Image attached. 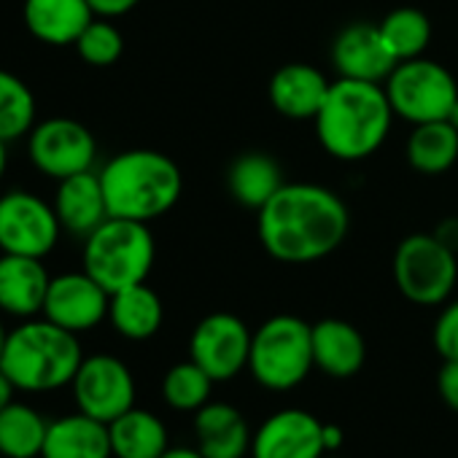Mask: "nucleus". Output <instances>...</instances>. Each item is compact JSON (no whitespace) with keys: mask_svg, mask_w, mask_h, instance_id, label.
Listing matches in <instances>:
<instances>
[{"mask_svg":"<svg viewBox=\"0 0 458 458\" xmlns=\"http://www.w3.org/2000/svg\"><path fill=\"white\" fill-rule=\"evenodd\" d=\"M351 229L348 205L318 183H284L259 210V241L286 265H310L343 246Z\"/></svg>","mask_w":458,"mask_h":458,"instance_id":"f257e3e1","label":"nucleus"},{"mask_svg":"<svg viewBox=\"0 0 458 458\" xmlns=\"http://www.w3.org/2000/svg\"><path fill=\"white\" fill-rule=\"evenodd\" d=\"M391 119L394 108L383 84L337 79L329 84L327 100L313 122L327 154L343 162H359L383 146Z\"/></svg>","mask_w":458,"mask_h":458,"instance_id":"f03ea898","label":"nucleus"},{"mask_svg":"<svg viewBox=\"0 0 458 458\" xmlns=\"http://www.w3.org/2000/svg\"><path fill=\"white\" fill-rule=\"evenodd\" d=\"M100 183L108 216L148 224L178 202L183 175L167 154L154 148H130L116 154L100 170Z\"/></svg>","mask_w":458,"mask_h":458,"instance_id":"7ed1b4c3","label":"nucleus"},{"mask_svg":"<svg viewBox=\"0 0 458 458\" xmlns=\"http://www.w3.org/2000/svg\"><path fill=\"white\" fill-rule=\"evenodd\" d=\"M81 361L84 351L79 335L41 318L25 321L9 332L0 369L9 375L17 391L44 394L71 386Z\"/></svg>","mask_w":458,"mask_h":458,"instance_id":"20e7f679","label":"nucleus"},{"mask_svg":"<svg viewBox=\"0 0 458 458\" xmlns=\"http://www.w3.org/2000/svg\"><path fill=\"white\" fill-rule=\"evenodd\" d=\"M154 257V235L143 221L111 216L84 238V273H89L108 294L146 284Z\"/></svg>","mask_w":458,"mask_h":458,"instance_id":"39448f33","label":"nucleus"},{"mask_svg":"<svg viewBox=\"0 0 458 458\" xmlns=\"http://www.w3.org/2000/svg\"><path fill=\"white\" fill-rule=\"evenodd\" d=\"M313 367V324L297 316H273L254 332L249 372L262 388L292 391Z\"/></svg>","mask_w":458,"mask_h":458,"instance_id":"423d86ee","label":"nucleus"},{"mask_svg":"<svg viewBox=\"0 0 458 458\" xmlns=\"http://www.w3.org/2000/svg\"><path fill=\"white\" fill-rule=\"evenodd\" d=\"M394 278L410 302L423 308L442 305L458 281L455 251L439 235H410L396 246Z\"/></svg>","mask_w":458,"mask_h":458,"instance_id":"0eeeda50","label":"nucleus"},{"mask_svg":"<svg viewBox=\"0 0 458 458\" xmlns=\"http://www.w3.org/2000/svg\"><path fill=\"white\" fill-rule=\"evenodd\" d=\"M386 95L396 116L410 124L447 119L458 100V84L453 73L434 60H404L386 79Z\"/></svg>","mask_w":458,"mask_h":458,"instance_id":"6e6552de","label":"nucleus"},{"mask_svg":"<svg viewBox=\"0 0 458 458\" xmlns=\"http://www.w3.org/2000/svg\"><path fill=\"white\" fill-rule=\"evenodd\" d=\"M55 205L33 191H9L0 197V251L44 259L60 238Z\"/></svg>","mask_w":458,"mask_h":458,"instance_id":"1a4fd4ad","label":"nucleus"},{"mask_svg":"<svg viewBox=\"0 0 458 458\" xmlns=\"http://www.w3.org/2000/svg\"><path fill=\"white\" fill-rule=\"evenodd\" d=\"M251 337L246 321L233 313L205 316L189 337V359L199 364L216 383L233 380L249 369Z\"/></svg>","mask_w":458,"mask_h":458,"instance_id":"9d476101","label":"nucleus"},{"mask_svg":"<svg viewBox=\"0 0 458 458\" xmlns=\"http://www.w3.org/2000/svg\"><path fill=\"white\" fill-rule=\"evenodd\" d=\"M71 388L76 407L103 423L135 407V377L130 367L111 353L84 356Z\"/></svg>","mask_w":458,"mask_h":458,"instance_id":"9b49d317","label":"nucleus"},{"mask_svg":"<svg viewBox=\"0 0 458 458\" xmlns=\"http://www.w3.org/2000/svg\"><path fill=\"white\" fill-rule=\"evenodd\" d=\"M30 162L49 178L63 181L76 173L92 170L98 143L95 135L76 119H47L30 130Z\"/></svg>","mask_w":458,"mask_h":458,"instance_id":"f8f14e48","label":"nucleus"},{"mask_svg":"<svg viewBox=\"0 0 458 458\" xmlns=\"http://www.w3.org/2000/svg\"><path fill=\"white\" fill-rule=\"evenodd\" d=\"M111 294L89 276V273H63L49 281L44 318L52 324L81 335L95 329L103 318H108Z\"/></svg>","mask_w":458,"mask_h":458,"instance_id":"ddd939ff","label":"nucleus"},{"mask_svg":"<svg viewBox=\"0 0 458 458\" xmlns=\"http://www.w3.org/2000/svg\"><path fill=\"white\" fill-rule=\"evenodd\" d=\"M324 420L305 410H281L270 415L251 439V458H321Z\"/></svg>","mask_w":458,"mask_h":458,"instance_id":"4468645a","label":"nucleus"},{"mask_svg":"<svg viewBox=\"0 0 458 458\" xmlns=\"http://www.w3.org/2000/svg\"><path fill=\"white\" fill-rule=\"evenodd\" d=\"M332 65L337 68L340 79L386 84L399 60L391 55L380 25L353 22L337 33L332 44Z\"/></svg>","mask_w":458,"mask_h":458,"instance_id":"2eb2a0df","label":"nucleus"},{"mask_svg":"<svg viewBox=\"0 0 458 458\" xmlns=\"http://www.w3.org/2000/svg\"><path fill=\"white\" fill-rule=\"evenodd\" d=\"M194 434L197 450L205 458H243L251 453V428L246 415L226 404V402H208L194 412Z\"/></svg>","mask_w":458,"mask_h":458,"instance_id":"dca6fc26","label":"nucleus"},{"mask_svg":"<svg viewBox=\"0 0 458 458\" xmlns=\"http://www.w3.org/2000/svg\"><path fill=\"white\" fill-rule=\"evenodd\" d=\"M49 273L41 259L4 254L0 257V310L33 318L44 310L47 292H49Z\"/></svg>","mask_w":458,"mask_h":458,"instance_id":"f3484780","label":"nucleus"},{"mask_svg":"<svg viewBox=\"0 0 458 458\" xmlns=\"http://www.w3.org/2000/svg\"><path fill=\"white\" fill-rule=\"evenodd\" d=\"M55 210H57L60 226L68 229L71 235H79V238L92 235L106 218H111L100 173L84 170L71 178H63L57 186Z\"/></svg>","mask_w":458,"mask_h":458,"instance_id":"a211bd4d","label":"nucleus"},{"mask_svg":"<svg viewBox=\"0 0 458 458\" xmlns=\"http://www.w3.org/2000/svg\"><path fill=\"white\" fill-rule=\"evenodd\" d=\"M329 84L332 81H327L316 65L289 63L270 79V103L286 119H316L327 100Z\"/></svg>","mask_w":458,"mask_h":458,"instance_id":"6ab92c4d","label":"nucleus"},{"mask_svg":"<svg viewBox=\"0 0 458 458\" xmlns=\"http://www.w3.org/2000/svg\"><path fill=\"white\" fill-rule=\"evenodd\" d=\"M95 17L89 0H25L22 9L28 33L49 47L76 44Z\"/></svg>","mask_w":458,"mask_h":458,"instance_id":"aec40b11","label":"nucleus"},{"mask_svg":"<svg viewBox=\"0 0 458 458\" xmlns=\"http://www.w3.org/2000/svg\"><path fill=\"white\" fill-rule=\"evenodd\" d=\"M41 458H114L108 423L81 410L49 420Z\"/></svg>","mask_w":458,"mask_h":458,"instance_id":"412c9836","label":"nucleus"},{"mask_svg":"<svg viewBox=\"0 0 458 458\" xmlns=\"http://www.w3.org/2000/svg\"><path fill=\"white\" fill-rule=\"evenodd\" d=\"M367 343L361 332L343 318L313 324V364L332 377H351L364 367Z\"/></svg>","mask_w":458,"mask_h":458,"instance_id":"4be33fe9","label":"nucleus"},{"mask_svg":"<svg viewBox=\"0 0 458 458\" xmlns=\"http://www.w3.org/2000/svg\"><path fill=\"white\" fill-rule=\"evenodd\" d=\"M284 170L281 165L265 154V151H246L241 154L226 173V189L235 202L251 210H262L276 191L284 186Z\"/></svg>","mask_w":458,"mask_h":458,"instance_id":"5701e85b","label":"nucleus"},{"mask_svg":"<svg viewBox=\"0 0 458 458\" xmlns=\"http://www.w3.org/2000/svg\"><path fill=\"white\" fill-rule=\"evenodd\" d=\"M162 318H165L162 300L146 284H135V286H127V289L111 294L108 321L127 340L140 343V340L154 337L162 327Z\"/></svg>","mask_w":458,"mask_h":458,"instance_id":"b1692460","label":"nucleus"},{"mask_svg":"<svg viewBox=\"0 0 458 458\" xmlns=\"http://www.w3.org/2000/svg\"><path fill=\"white\" fill-rule=\"evenodd\" d=\"M114 458H162L170 447L165 423L140 407L122 412L108 423Z\"/></svg>","mask_w":458,"mask_h":458,"instance_id":"393cba45","label":"nucleus"},{"mask_svg":"<svg viewBox=\"0 0 458 458\" xmlns=\"http://www.w3.org/2000/svg\"><path fill=\"white\" fill-rule=\"evenodd\" d=\"M458 159V130L447 122H423L407 138V162L423 175H439Z\"/></svg>","mask_w":458,"mask_h":458,"instance_id":"a878e982","label":"nucleus"},{"mask_svg":"<svg viewBox=\"0 0 458 458\" xmlns=\"http://www.w3.org/2000/svg\"><path fill=\"white\" fill-rule=\"evenodd\" d=\"M49 420L30 404L12 402L0 410V455L4 458H41Z\"/></svg>","mask_w":458,"mask_h":458,"instance_id":"bb28decb","label":"nucleus"},{"mask_svg":"<svg viewBox=\"0 0 458 458\" xmlns=\"http://www.w3.org/2000/svg\"><path fill=\"white\" fill-rule=\"evenodd\" d=\"M380 33H383L391 55L399 63L423 57V52L431 44V22L420 9H412V6L394 9L380 22Z\"/></svg>","mask_w":458,"mask_h":458,"instance_id":"cd10ccee","label":"nucleus"},{"mask_svg":"<svg viewBox=\"0 0 458 458\" xmlns=\"http://www.w3.org/2000/svg\"><path fill=\"white\" fill-rule=\"evenodd\" d=\"M36 127V98L30 87L0 68V138L6 143L22 135H30Z\"/></svg>","mask_w":458,"mask_h":458,"instance_id":"c85d7f7f","label":"nucleus"},{"mask_svg":"<svg viewBox=\"0 0 458 458\" xmlns=\"http://www.w3.org/2000/svg\"><path fill=\"white\" fill-rule=\"evenodd\" d=\"M213 377L189 361L173 364L162 380V396L167 402V407L178 410V412H197L199 407H205L210 402V388H213Z\"/></svg>","mask_w":458,"mask_h":458,"instance_id":"c756f323","label":"nucleus"},{"mask_svg":"<svg viewBox=\"0 0 458 458\" xmlns=\"http://www.w3.org/2000/svg\"><path fill=\"white\" fill-rule=\"evenodd\" d=\"M79 57L87 63V65H95V68H106V65H114L122 52H124V38L122 33L106 20V17H95L87 30L79 36V41L73 44Z\"/></svg>","mask_w":458,"mask_h":458,"instance_id":"7c9ffc66","label":"nucleus"},{"mask_svg":"<svg viewBox=\"0 0 458 458\" xmlns=\"http://www.w3.org/2000/svg\"><path fill=\"white\" fill-rule=\"evenodd\" d=\"M434 348L445 361H458V300L439 313L434 324Z\"/></svg>","mask_w":458,"mask_h":458,"instance_id":"2f4dec72","label":"nucleus"},{"mask_svg":"<svg viewBox=\"0 0 458 458\" xmlns=\"http://www.w3.org/2000/svg\"><path fill=\"white\" fill-rule=\"evenodd\" d=\"M437 388H439L442 402L453 412H458V361H445L442 364L439 377H437Z\"/></svg>","mask_w":458,"mask_h":458,"instance_id":"473e14b6","label":"nucleus"},{"mask_svg":"<svg viewBox=\"0 0 458 458\" xmlns=\"http://www.w3.org/2000/svg\"><path fill=\"white\" fill-rule=\"evenodd\" d=\"M138 4H140V0H89L92 12H95L98 17H106V20L122 17V14H127V12H132Z\"/></svg>","mask_w":458,"mask_h":458,"instance_id":"72a5a7b5","label":"nucleus"},{"mask_svg":"<svg viewBox=\"0 0 458 458\" xmlns=\"http://www.w3.org/2000/svg\"><path fill=\"white\" fill-rule=\"evenodd\" d=\"M343 442H345V431L337 423H324V445H327V453H335Z\"/></svg>","mask_w":458,"mask_h":458,"instance_id":"f704fd0d","label":"nucleus"},{"mask_svg":"<svg viewBox=\"0 0 458 458\" xmlns=\"http://www.w3.org/2000/svg\"><path fill=\"white\" fill-rule=\"evenodd\" d=\"M14 383L9 380V375L4 372V369H0V410H4V407H9L12 402H14Z\"/></svg>","mask_w":458,"mask_h":458,"instance_id":"c9c22d12","label":"nucleus"},{"mask_svg":"<svg viewBox=\"0 0 458 458\" xmlns=\"http://www.w3.org/2000/svg\"><path fill=\"white\" fill-rule=\"evenodd\" d=\"M162 458H205L197 447H167Z\"/></svg>","mask_w":458,"mask_h":458,"instance_id":"e433bc0d","label":"nucleus"},{"mask_svg":"<svg viewBox=\"0 0 458 458\" xmlns=\"http://www.w3.org/2000/svg\"><path fill=\"white\" fill-rule=\"evenodd\" d=\"M4 173H6V140L0 138V178H4Z\"/></svg>","mask_w":458,"mask_h":458,"instance_id":"4c0bfd02","label":"nucleus"},{"mask_svg":"<svg viewBox=\"0 0 458 458\" xmlns=\"http://www.w3.org/2000/svg\"><path fill=\"white\" fill-rule=\"evenodd\" d=\"M6 340H9V332L0 324V359H4V351H6Z\"/></svg>","mask_w":458,"mask_h":458,"instance_id":"58836bf2","label":"nucleus"},{"mask_svg":"<svg viewBox=\"0 0 458 458\" xmlns=\"http://www.w3.org/2000/svg\"><path fill=\"white\" fill-rule=\"evenodd\" d=\"M447 122L458 130V100H455V106L450 108V114H447Z\"/></svg>","mask_w":458,"mask_h":458,"instance_id":"ea45409f","label":"nucleus"},{"mask_svg":"<svg viewBox=\"0 0 458 458\" xmlns=\"http://www.w3.org/2000/svg\"><path fill=\"white\" fill-rule=\"evenodd\" d=\"M321 458H337V455H329V453H327V455H321Z\"/></svg>","mask_w":458,"mask_h":458,"instance_id":"a19ab883","label":"nucleus"},{"mask_svg":"<svg viewBox=\"0 0 458 458\" xmlns=\"http://www.w3.org/2000/svg\"><path fill=\"white\" fill-rule=\"evenodd\" d=\"M0 458H4V455H0Z\"/></svg>","mask_w":458,"mask_h":458,"instance_id":"79ce46f5","label":"nucleus"}]
</instances>
